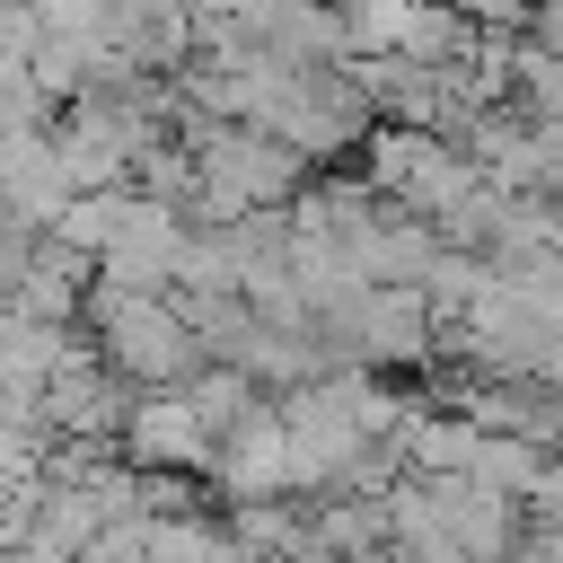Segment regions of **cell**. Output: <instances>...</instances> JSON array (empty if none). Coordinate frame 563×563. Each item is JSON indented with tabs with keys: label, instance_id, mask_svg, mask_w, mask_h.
<instances>
[{
	"label": "cell",
	"instance_id": "cell-2",
	"mask_svg": "<svg viewBox=\"0 0 563 563\" xmlns=\"http://www.w3.org/2000/svg\"><path fill=\"white\" fill-rule=\"evenodd\" d=\"M405 457H413L422 475H466V457H475V422H457V413L413 422V431H405Z\"/></svg>",
	"mask_w": 563,
	"mask_h": 563
},
{
	"label": "cell",
	"instance_id": "cell-1",
	"mask_svg": "<svg viewBox=\"0 0 563 563\" xmlns=\"http://www.w3.org/2000/svg\"><path fill=\"white\" fill-rule=\"evenodd\" d=\"M88 308H97V352L123 387H176L202 361V343H194V325L176 317L167 290H114L106 282Z\"/></svg>",
	"mask_w": 563,
	"mask_h": 563
}]
</instances>
